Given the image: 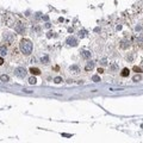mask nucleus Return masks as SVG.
Instances as JSON below:
<instances>
[{
    "mask_svg": "<svg viewBox=\"0 0 143 143\" xmlns=\"http://www.w3.org/2000/svg\"><path fill=\"white\" fill-rule=\"evenodd\" d=\"M94 67V62H88L87 66H86V70H90V69H93Z\"/></svg>",
    "mask_w": 143,
    "mask_h": 143,
    "instance_id": "0eeeda50",
    "label": "nucleus"
},
{
    "mask_svg": "<svg viewBox=\"0 0 143 143\" xmlns=\"http://www.w3.org/2000/svg\"><path fill=\"white\" fill-rule=\"evenodd\" d=\"M106 63H107L106 60H103V61H101V64H103V66H106Z\"/></svg>",
    "mask_w": 143,
    "mask_h": 143,
    "instance_id": "a211bd4d",
    "label": "nucleus"
},
{
    "mask_svg": "<svg viewBox=\"0 0 143 143\" xmlns=\"http://www.w3.org/2000/svg\"><path fill=\"white\" fill-rule=\"evenodd\" d=\"M14 72H16V75L19 76V78H25V76H26V73H27V72L25 70V68H23V67H18Z\"/></svg>",
    "mask_w": 143,
    "mask_h": 143,
    "instance_id": "f03ea898",
    "label": "nucleus"
},
{
    "mask_svg": "<svg viewBox=\"0 0 143 143\" xmlns=\"http://www.w3.org/2000/svg\"><path fill=\"white\" fill-rule=\"evenodd\" d=\"M103 72H104V70H103V69H101V68H99V69H98V73H99V74H101V73H103Z\"/></svg>",
    "mask_w": 143,
    "mask_h": 143,
    "instance_id": "6ab92c4d",
    "label": "nucleus"
},
{
    "mask_svg": "<svg viewBox=\"0 0 143 143\" xmlns=\"http://www.w3.org/2000/svg\"><path fill=\"white\" fill-rule=\"evenodd\" d=\"M70 70H75V72H78V70H79V68H78L76 66H73V67H70Z\"/></svg>",
    "mask_w": 143,
    "mask_h": 143,
    "instance_id": "2eb2a0df",
    "label": "nucleus"
},
{
    "mask_svg": "<svg viewBox=\"0 0 143 143\" xmlns=\"http://www.w3.org/2000/svg\"><path fill=\"white\" fill-rule=\"evenodd\" d=\"M0 80H1L2 82H7V81L10 80V78H8L7 75H1V76H0Z\"/></svg>",
    "mask_w": 143,
    "mask_h": 143,
    "instance_id": "6e6552de",
    "label": "nucleus"
},
{
    "mask_svg": "<svg viewBox=\"0 0 143 143\" xmlns=\"http://www.w3.org/2000/svg\"><path fill=\"white\" fill-rule=\"evenodd\" d=\"M30 73L33 74V75H39V74H41V70H39L38 68H33V67H32V68H30Z\"/></svg>",
    "mask_w": 143,
    "mask_h": 143,
    "instance_id": "20e7f679",
    "label": "nucleus"
},
{
    "mask_svg": "<svg viewBox=\"0 0 143 143\" xmlns=\"http://www.w3.org/2000/svg\"><path fill=\"white\" fill-rule=\"evenodd\" d=\"M48 61H49L48 56H44V57H42V62H43V63H48Z\"/></svg>",
    "mask_w": 143,
    "mask_h": 143,
    "instance_id": "ddd939ff",
    "label": "nucleus"
},
{
    "mask_svg": "<svg viewBox=\"0 0 143 143\" xmlns=\"http://www.w3.org/2000/svg\"><path fill=\"white\" fill-rule=\"evenodd\" d=\"M19 48L24 55H30L32 53V43L29 39H21L19 43Z\"/></svg>",
    "mask_w": 143,
    "mask_h": 143,
    "instance_id": "f257e3e1",
    "label": "nucleus"
},
{
    "mask_svg": "<svg viewBox=\"0 0 143 143\" xmlns=\"http://www.w3.org/2000/svg\"><path fill=\"white\" fill-rule=\"evenodd\" d=\"M82 56H84L85 58H88V57L91 56V53H90V51H84V53H82Z\"/></svg>",
    "mask_w": 143,
    "mask_h": 143,
    "instance_id": "1a4fd4ad",
    "label": "nucleus"
},
{
    "mask_svg": "<svg viewBox=\"0 0 143 143\" xmlns=\"http://www.w3.org/2000/svg\"><path fill=\"white\" fill-rule=\"evenodd\" d=\"M6 54H7V48L1 45L0 47V55H6Z\"/></svg>",
    "mask_w": 143,
    "mask_h": 143,
    "instance_id": "39448f33",
    "label": "nucleus"
},
{
    "mask_svg": "<svg viewBox=\"0 0 143 143\" xmlns=\"http://www.w3.org/2000/svg\"><path fill=\"white\" fill-rule=\"evenodd\" d=\"M92 80H93L94 82H99V81H100V78H99L98 75H94V76H92Z\"/></svg>",
    "mask_w": 143,
    "mask_h": 143,
    "instance_id": "9d476101",
    "label": "nucleus"
},
{
    "mask_svg": "<svg viewBox=\"0 0 143 143\" xmlns=\"http://www.w3.org/2000/svg\"><path fill=\"white\" fill-rule=\"evenodd\" d=\"M5 38H6L8 42H12V39H13V37H12V36H8V35H5Z\"/></svg>",
    "mask_w": 143,
    "mask_h": 143,
    "instance_id": "f8f14e48",
    "label": "nucleus"
},
{
    "mask_svg": "<svg viewBox=\"0 0 143 143\" xmlns=\"http://www.w3.org/2000/svg\"><path fill=\"white\" fill-rule=\"evenodd\" d=\"M67 43L69 44V45H73V47H75L78 43H76V39L74 38V37H69L68 39H67Z\"/></svg>",
    "mask_w": 143,
    "mask_h": 143,
    "instance_id": "7ed1b4c3",
    "label": "nucleus"
},
{
    "mask_svg": "<svg viewBox=\"0 0 143 143\" xmlns=\"http://www.w3.org/2000/svg\"><path fill=\"white\" fill-rule=\"evenodd\" d=\"M61 81H62V79H61V78H55V82H56V84H60Z\"/></svg>",
    "mask_w": 143,
    "mask_h": 143,
    "instance_id": "f3484780",
    "label": "nucleus"
},
{
    "mask_svg": "<svg viewBox=\"0 0 143 143\" xmlns=\"http://www.w3.org/2000/svg\"><path fill=\"white\" fill-rule=\"evenodd\" d=\"M122 76H124V78H127V76H129V69L128 68H124L123 70H122Z\"/></svg>",
    "mask_w": 143,
    "mask_h": 143,
    "instance_id": "423d86ee",
    "label": "nucleus"
},
{
    "mask_svg": "<svg viewBox=\"0 0 143 143\" xmlns=\"http://www.w3.org/2000/svg\"><path fill=\"white\" fill-rule=\"evenodd\" d=\"M141 80V76L140 75H136L135 78H134V81H140Z\"/></svg>",
    "mask_w": 143,
    "mask_h": 143,
    "instance_id": "dca6fc26",
    "label": "nucleus"
},
{
    "mask_svg": "<svg viewBox=\"0 0 143 143\" xmlns=\"http://www.w3.org/2000/svg\"><path fill=\"white\" fill-rule=\"evenodd\" d=\"M36 81H37V80H36L35 78H30V79H29V82H30L31 85H35V84H36Z\"/></svg>",
    "mask_w": 143,
    "mask_h": 143,
    "instance_id": "9b49d317",
    "label": "nucleus"
},
{
    "mask_svg": "<svg viewBox=\"0 0 143 143\" xmlns=\"http://www.w3.org/2000/svg\"><path fill=\"white\" fill-rule=\"evenodd\" d=\"M2 62H4V60H2V57H1V56H0V66H1V64H2Z\"/></svg>",
    "mask_w": 143,
    "mask_h": 143,
    "instance_id": "aec40b11",
    "label": "nucleus"
},
{
    "mask_svg": "<svg viewBox=\"0 0 143 143\" xmlns=\"http://www.w3.org/2000/svg\"><path fill=\"white\" fill-rule=\"evenodd\" d=\"M132 69H134V70H135V72H136V73H140V72H141V68H138V67H137V66H135V67H134V68H132Z\"/></svg>",
    "mask_w": 143,
    "mask_h": 143,
    "instance_id": "4468645a",
    "label": "nucleus"
}]
</instances>
